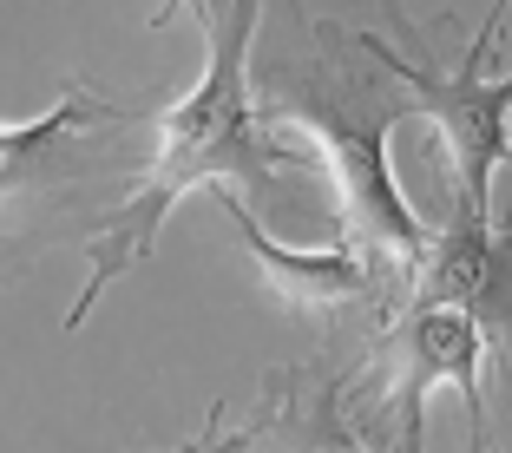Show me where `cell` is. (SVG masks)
<instances>
[{
  "instance_id": "6da1fadb",
  "label": "cell",
  "mask_w": 512,
  "mask_h": 453,
  "mask_svg": "<svg viewBox=\"0 0 512 453\" xmlns=\"http://www.w3.org/2000/svg\"><path fill=\"white\" fill-rule=\"evenodd\" d=\"M263 27V0H230L224 7H204V40H211V60L204 79L184 92L178 106L158 119V145H151L145 178L132 184L119 224L92 243V276L86 289L66 309V329L92 316V302L106 296L125 270L151 257V243L165 230V217L178 211L191 191L204 184H224V191H270L283 178V151L263 138V106L250 92V46Z\"/></svg>"
},
{
  "instance_id": "7a4b0ae2",
  "label": "cell",
  "mask_w": 512,
  "mask_h": 453,
  "mask_svg": "<svg viewBox=\"0 0 512 453\" xmlns=\"http://www.w3.org/2000/svg\"><path fill=\"white\" fill-rule=\"evenodd\" d=\"M263 119L296 125L309 145L322 151V171L335 178V204H342V237H355L375 263L414 283L427 270L434 230L421 224V211L407 204L401 178H394V125L414 119V106H388V112H362L355 99H329V92H302V99H276L263 106Z\"/></svg>"
},
{
  "instance_id": "3957f363",
  "label": "cell",
  "mask_w": 512,
  "mask_h": 453,
  "mask_svg": "<svg viewBox=\"0 0 512 453\" xmlns=\"http://www.w3.org/2000/svg\"><path fill=\"white\" fill-rule=\"evenodd\" d=\"M493 329H512V316L493 296H480L473 283H460L453 270L427 263L414 283H407V309L388 322L381 335V401H388L394 427H401V453H427L421 427H427V401L434 388H460L467 394L473 421L486 414L480 401V368L486 348H493Z\"/></svg>"
},
{
  "instance_id": "277c9868",
  "label": "cell",
  "mask_w": 512,
  "mask_h": 453,
  "mask_svg": "<svg viewBox=\"0 0 512 453\" xmlns=\"http://www.w3.org/2000/svg\"><path fill=\"white\" fill-rule=\"evenodd\" d=\"M355 46L375 53V66L388 79H401L414 119H427L440 132V151H447V171H453V211L480 217V224H499L493 191H499V171L512 165V73L486 79V53L493 46L473 40L453 73H434V66L407 60V53H394L375 33H355Z\"/></svg>"
},
{
  "instance_id": "5b68a950",
  "label": "cell",
  "mask_w": 512,
  "mask_h": 453,
  "mask_svg": "<svg viewBox=\"0 0 512 453\" xmlns=\"http://www.w3.org/2000/svg\"><path fill=\"white\" fill-rule=\"evenodd\" d=\"M230 224H237L256 276H263V283L276 289V302H289V309H342V302L375 289V257H368L355 237L322 243V250H289V243H276L270 230L256 224V204L243 191H230Z\"/></svg>"
},
{
  "instance_id": "8992f818",
  "label": "cell",
  "mask_w": 512,
  "mask_h": 453,
  "mask_svg": "<svg viewBox=\"0 0 512 453\" xmlns=\"http://www.w3.org/2000/svg\"><path fill=\"white\" fill-rule=\"evenodd\" d=\"M99 119H112V112L73 86L66 99H53V106H46L40 119H27V125H0V204L27 197V184L40 178L46 165H53V151H60L73 132L99 125Z\"/></svg>"
},
{
  "instance_id": "52a82bcc",
  "label": "cell",
  "mask_w": 512,
  "mask_h": 453,
  "mask_svg": "<svg viewBox=\"0 0 512 453\" xmlns=\"http://www.w3.org/2000/svg\"><path fill=\"white\" fill-rule=\"evenodd\" d=\"M276 453H368V440L335 414V394H322L309 421H296V414L276 421Z\"/></svg>"
},
{
  "instance_id": "ba28073f",
  "label": "cell",
  "mask_w": 512,
  "mask_h": 453,
  "mask_svg": "<svg viewBox=\"0 0 512 453\" xmlns=\"http://www.w3.org/2000/svg\"><path fill=\"white\" fill-rule=\"evenodd\" d=\"M217 421H224V414H217ZM217 421L204 427L197 440H184V447H171V453H250V440H256V434H217Z\"/></svg>"
},
{
  "instance_id": "9c48e42d",
  "label": "cell",
  "mask_w": 512,
  "mask_h": 453,
  "mask_svg": "<svg viewBox=\"0 0 512 453\" xmlns=\"http://www.w3.org/2000/svg\"><path fill=\"white\" fill-rule=\"evenodd\" d=\"M506 7H512V0H493V7H486V20H480V33H473V40H486V46H493V40H499V27H506Z\"/></svg>"
},
{
  "instance_id": "30bf717a",
  "label": "cell",
  "mask_w": 512,
  "mask_h": 453,
  "mask_svg": "<svg viewBox=\"0 0 512 453\" xmlns=\"http://www.w3.org/2000/svg\"><path fill=\"white\" fill-rule=\"evenodd\" d=\"M178 7H191V0H165V7H158V27H165V20L178 14Z\"/></svg>"
}]
</instances>
